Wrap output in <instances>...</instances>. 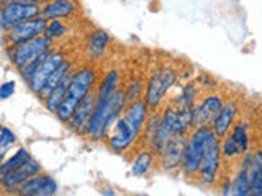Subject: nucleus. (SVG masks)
Segmentation results:
<instances>
[{
  "label": "nucleus",
  "mask_w": 262,
  "mask_h": 196,
  "mask_svg": "<svg viewBox=\"0 0 262 196\" xmlns=\"http://www.w3.org/2000/svg\"><path fill=\"white\" fill-rule=\"evenodd\" d=\"M159 125H161V118L158 116V114H154V116L144 125V128H146V136H147V139H149V141L154 137V134H156V131H158Z\"/></svg>",
  "instance_id": "7c9ffc66"
},
{
  "label": "nucleus",
  "mask_w": 262,
  "mask_h": 196,
  "mask_svg": "<svg viewBox=\"0 0 262 196\" xmlns=\"http://www.w3.org/2000/svg\"><path fill=\"white\" fill-rule=\"evenodd\" d=\"M251 165H252V157H246L243 162V167L237 174L234 183H233V194L237 196H246L251 194V180H249V172H251Z\"/></svg>",
  "instance_id": "4be33fe9"
},
{
  "label": "nucleus",
  "mask_w": 262,
  "mask_h": 196,
  "mask_svg": "<svg viewBox=\"0 0 262 196\" xmlns=\"http://www.w3.org/2000/svg\"><path fill=\"white\" fill-rule=\"evenodd\" d=\"M66 33H68V28H66V24L61 23L59 20H49L45 28V36L51 38L53 41L57 38H62Z\"/></svg>",
  "instance_id": "bb28decb"
},
{
  "label": "nucleus",
  "mask_w": 262,
  "mask_h": 196,
  "mask_svg": "<svg viewBox=\"0 0 262 196\" xmlns=\"http://www.w3.org/2000/svg\"><path fill=\"white\" fill-rule=\"evenodd\" d=\"M8 2H18V4H27V5L41 7V5H46L49 0H8Z\"/></svg>",
  "instance_id": "f704fd0d"
},
{
  "label": "nucleus",
  "mask_w": 262,
  "mask_h": 196,
  "mask_svg": "<svg viewBox=\"0 0 262 196\" xmlns=\"http://www.w3.org/2000/svg\"><path fill=\"white\" fill-rule=\"evenodd\" d=\"M185 144H187L185 134L172 136V139L167 142V145L164 147V151L161 152V155H162L161 163H162L164 168H166V170H176L177 167H180Z\"/></svg>",
  "instance_id": "f8f14e48"
},
{
  "label": "nucleus",
  "mask_w": 262,
  "mask_h": 196,
  "mask_svg": "<svg viewBox=\"0 0 262 196\" xmlns=\"http://www.w3.org/2000/svg\"><path fill=\"white\" fill-rule=\"evenodd\" d=\"M66 61V57H64V53L61 51H51L48 54V57L43 61V64L39 65L38 70L35 72V76L31 77V80L28 82V85H30V90L33 93H39L41 90H43L45 84H46V80L49 79V76L59 67V65Z\"/></svg>",
  "instance_id": "9d476101"
},
{
  "label": "nucleus",
  "mask_w": 262,
  "mask_h": 196,
  "mask_svg": "<svg viewBox=\"0 0 262 196\" xmlns=\"http://www.w3.org/2000/svg\"><path fill=\"white\" fill-rule=\"evenodd\" d=\"M71 70V62L69 61H64L59 67H57L51 76H49V79L46 80V84H45V87H43V90L38 93V96L41 98V100H46L48 98V95L53 92V90L61 84V80L66 77V74H68Z\"/></svg>",
  "instance_id": "5701e85b"
},
{
  "label": "nucleus",
  "mask_w": 262,
  "mask_h": 196,
  "mask_svg": "<svg viewBox=\"0 0 262 196\" xmlns=\"http://www.w3.org/2000/svg\"><path fill=\"white\" fill-rule=\"evenodd\" d=\"M236 111H237V108L234 103H226L216 114V118L213 119V133L216 134L218 139H223L228 134L229 128L233 125Z\"/></svg>",
  "instance_id": "a211bd4d"
},
{
  "label": "nucleus",
  "mask_w": 262,
  "mask_h": 196,
  "mask_svg": "<svg viewBox=\"0 0 262 196\" xmlns=\"http://www.w3.org/2000/svg\"><path fill=\"white\" fill-rule=\"evenodd\" d=\"M220 155H221V147H220V139L215 136L208 142L207 149H205L202 165H200V182L203 185H211L216 178V172L220 168Z\"/></svg>",
  "instance_id": "6e6552de"
},
{
  "label": "nucleus",
  "mask_w": 262,
  "mask_h": 196,
  "mask_svg": "<svg viewBox=\"0 0 262 196\" xmlns=\"http://www.w3.org/2000/svg\"><path fill=\"white\" fill-rule=\"evenodd\" d=\"M48 24V18H45L43 15H38V16H33V18L25 20L18 24L7 31L8 33V41L12 44H21V43H27V41L45 35V28Z\"/></svg>",
  "instance_id": "0eeeda50"
},
{
  "label": "nucleus",
  "mask_w": 262,
  "mask_h": 196,
  "mask_svg": "<svg viewBox=\"0 0 262 196\" xmlns=\"http://www.w3.org/2000/svg\"><path fill=\"white\" fill-rule=\"evenodd\" d=\"M139 136L138 131L129 125L125 118H118L115 121L113 126V134L108 137V145L113 152H123L136 141V137Z\"/></svg>",
  "instance_id": "9b49d317"
},
{
  "label": "nucleus",
  "mask_w": 262,
  "mask_h": 196,
  "mask_svg": "<svg viewBox=\"0 0 262 196\" xmlns=\"http://www.w3.org/2000/svg\"><path fill=\"white\" fill-rule=\"evenodd\" d=\"M0 128H2V125H0Z\"/></svg>",
  "instance_id": "4c0bfd02"
},
{
  "label": "nucleus",
  "mask_w": 262,
  "mask_h": 196,
  "mask_svg": "<svg viewBox=\"0 0 262 196\" xmlns=\"http://www.w3.org/2000/svg\"><path fill=\"white\" fill-rule=\"evenodd\" d=\"M154 165V155L149 151H143L138 154V157L135 159L133 163V174L136 177H143L149 172Z\"/></svg>",
  "instance_id": "393cba45"
},
{
  "label": "nucleus",
  "mask_w": 262,
  "mask_h": 196,
  "mask_svg": "<svg viewBox=\"0 0 262 196\" xmlns=\"http://www.w3.org/2000/svg\"><path fill=\"white\" fill-rule=\"evenodd\" d=\"M95 103H97V93L94 92V90H90V92L79 102L71 121L68 122L72 131L84 129V126L87 125V121L90 119V116H92V113L95 110Z\"/></svg>",
  "instance_id": "2eb2a0df"
},
{
  "label": "nucleus",
  "mask_w": 262,
  "mask_h": 196,
  "mask_svg": "<svg viewBox=\"0 0 262 196\" xmlns=\"http://www.w3.org/2000/svg\"><path fill=\"white\" fill-rule=\"evenodd\" d=\"M177 80V74L172 69H161L158 72L152 74V77L147 82V88H146V96L144 102L147 103L149 108H156L164 95L167 93V90L176 84Z\"/></svg>",
  "instance_id": "39448f33"
},
{
  "label": "nucleus",
  "mask_w": 262,
  "mask_h": 196,
  "mask_svg": "<svg viewBox=\"0 0 262 196\" xmlns=\"http://www.w3.org/2000/svg\"><path fill=\"white\" fill-rule=\"evenodd\" d=\"M39 7L36 5H27L18 2H8L0 10V30L10 31L15 24H18L28 18L39 15Z\"/></svg>",
  "instance_id": "423d86ee"
},
{
  "label": "nucleus",
  "mask_w": 262,
  "mask_h": 196,
  "mask_svg": "<svg viewBox=\"0 0 262 196\" xmlns=\"http://www.w3.org/2000/svg\"><path fill=\"white\" fill-rule=\"evenodd\" d=\"M51 49H53V39L41 35V36H36L27 41V43L13 44V47L10 49V59L15 67L21 70L25 65H28L31 61H35L38 56H41L46 51H51Z\"/></svg>",
  "instance_id": "20e7f679"
},
{
  "label": "nucleus",
  "mask_w": 262,
  "mask_h": 196,
  "mask_svg": "<svg viewBox=\"0 0 262 196\" xmlns=\"http://www.w3.org/2000/svg\"><path fill=\"white\" fill-rule=\"evenodd\" d=\"M15 141H16V137L12 129H8L5 126L0 128V149H8Z\"/></svg>",
  "instance_id": "c85d7f7f"
},
{
  "label": "nucleus",
  "mask_w": 262,
  "mask_h": 196,
  "mask_svg": "<svg viewBox=\"0 0 262 196\" xmlns=\"http://www.w3.org/2000/svg\"><path fill=\"white\" fill-rule=\"evenodd\" d=\"M5 151L7 149H0V165L4 163V159H5Z\"/></svg>",
  "instance_id": "c9c22d12"
},
{
  "label": "nucleus",
  "mask_w": 262,
  "mask_h": 196,
  "mask_svg": "<svg viewBox=\"0 0 262 196\" xmlns=\"http://www.w3.org/2000/svg\"><path fill=\"white\" fill-rule=\"evenodd\" d=\"M251 194H254V196H260L262 194V168H260V172L257 174V177L252 180Z\"/></svg>",
  "instance_id": "72a5a7b5"
},
{
  "label": "nucleus",
  "mask_w": 262,
  "mask_h": 196,
  "mask_svg": "<svg viewBox=\"0 0 262 196\" xmlns=\"http://www.w3.org/2000/svg\"><path fill=\"white\" fill-rule=\"evenodd\" d=\"M28 160H31V155L27 149H18L15 152L13 157H10L8 160H5L2 165H0V175H5V174H10V172L16 170L18 167H21L23 163H27Z\"/></svg>",
  "instance_id": "b1692460"
},
{
  "label": "nucleus",
  "mask_w": 262,
  "mask_h": 196,
  "mask_svg": "<svg viewBox=\"0 0 262 196\" xmlns=\"http://www.w3.org/2000/svg\"><path fill=\"white\" fill-rule=\"evenodd\" d=\"M15 93V82L8 80L5 84L0 85V100H8Z\"/></svg>",
  "instance_id": "473e14b6"
},
{
  "label": "nucleus",
  "mask_w": 262,
  "mask_h": 196,
  "mask_svg": "<svg viewBox=\"0 0 262 196\" xmlns=\"http://www.w3.org/2000/svg\"><path fill=\"white\" fill-rule=\"evenodd\" d=\"M39 172H41V165L36 160L31 159L27 163H23L21 167L10 172V174L0 175V185L7 188V190H15V188H18L25 180H28L30 177L39 174Z\"/></svg>",
  "instance_id": "4468645a"
},
{
  "label": "nucleus",
  "mask_w": 262,
  "mask_h": 196,
  "mask_svg": "<svg viewBox=\"0 0 262 196\" xmlns=\"http://www.w3.org/2000/svg\"><path fill=\"white\" fill-rule=\"evenodd\" d=\"M248 144H249L248 125L246 122H239L237 126H234L233 133L228 137H225L223 155H226V157H236V155L248 151Z\"/></svg>",
  "instance_id": "ddd939ff"
},
{
  "label": "nucleus",
  "mask_w": 262,
  "mask_h": 196,
  "mask_svg": "<svg viewBox=\"0 0 262 196\" xmlns=\"http://www.w3.org/2000/svg\"><path fill=\"white\" fill-rule=\"evenodd\" d=\"M0 2H8V0H0Z\"/></svg>",
  "instance_id": "e433bc0d"
},
{
  "label": "nucleus",
  "mask_w": 262,
  "mask_h": 196,
  "mask_svg": "<svg viewBox=\"0 0 262 196\" xmlns=\"http://www.w3.org/2000/svg\"><path fill=\"white\" fill-rule=\"evenodd\" d=\"M94 85H95V70L94 69L84 67L80 70L72 72V80L69 84L68 93H66L64 102L59 105V108L56 111L57 118H59L61 122L68 125L72 118L74 111L77 108L79 102L90 92V90H92Z\"/></svg>",
  "instance_id": "f03ea898"
},
{
  "label": "nucleus",
  "mask_w": 262,
  "mask_h": 196,
  "mask_svg": "<svg viewBox=\"0 0 262 196\" xmlns=\"http://www.w3.org/2000/svg\"><path fill=\"white\" fill-rule=\"evenodd\" d=\"M125 103L126 95L121 90H115L108 98H97L95 110L82 131L94 141H100L118 119V114L125 110Z\"/></svg>",
  "instance_id": "f257e3e1"
},
{
  "label": "nucleus",
  "mask_w": 262,
  "mask_h": 196,
  "mask_svg": "<svg viewBox=\"0 0 262 196\" xmlns=\"http://www.w3.org/2000/svg\"><path fill=\"white\" fill-rule=\"evenodd\" d=\"M57 191L56 180L48 174H36L18 186V193L23 196H51Z\"/></svg>",
  "instance_id": "1a4fd4ad"
},
{
  "label": "nucleus",
  "mask_w": 262,
  "mask_h": 196,
  "mask_svg": "<svg viewBox=\"0 0 262 196\" xmlns=\"http://www.w3.org/2000/svg\"><path fill=\"white\" fill-rule=\"evenodd\" d=\"M221 108H223V102H221L220 96H216V95L207 96L199 108H195L193 126L195 128L208 126V122H213V119L216 118V114L220 113Z\"/></svg>",
  "instance_id": "dca6fc26"
},
{
  "label": "nucleus",
  "mask_w": 262,
  "mask_h": 196,
  "mask_svg": "<svg viewBox=\"0 0 262 196\" xmlns=\"http://www.w3.org/2000/svg\"><path fill=\"white\" fill-rule=\"evenodd\" d=\"M108 43H110V38L103 30L94 31L92 35H90V38L87 41V46H85L90 59H100V57L105 54L106 47H108Z\"/></svg>",
  "instance_id": "aec40b11"
},
{
  "label": "nucleus",
  "mask_w": 262,
  "mask_h": 196,
  "mask_svg": "<svg viewBox=\"0 0 262 196\" xmlns=\"http://www.w3.org/2000/svg\"><path fill=\"white\" fill-rule=\"evenodd\" d=\"M115 90H118V72L110 70L97 90V98H108Z\"/></svg>",
  "instance_id": "a878e982"
},
{
  "label": "nucleus",
  "mask_w": 262,
  "mask_h": 196,
  "mask_svg": "<svg viewBox=\"0 0 262 196\" xmlns=\"http://www.w3.org/2000/svg\"><path fill=\"white\" fill-rule=\"evenodd\" d=\"M215 136L216 134L213 133V129H210V126H200L195 128L192 136L187 139L182 162H180V167L184 168L187 175H196L200 172L205 149Z\"/></svg>",
  "instance_id": "7ed1b4c3"
},
{
  "label": "nucleus",
  "mask_w": 262,
  "mask_h": 196,
  "mask_svg": "<svg viewBox=\"0 0 262 196\" xmlns=\"http://www.w3.org/2000/svg\"><path fill=\"white\" fill-rule=\"evenodd\" d=\"M147 103L143 102V100H135L131 102V105L125 110V114H123V118H125L131 126H133L138 133H141L143 126L146 125V118H147Z\"/></svg>",
  "instance_id": "6ab92c4d"
},
{
  "label": "nucleus",
  "mask_w": 262,
  "mask_h": 196,
  "mask_svg": "<svg viewBox=\"0 0 262 196\" xmlns=\"http://www.w3.org/2000/svg\"><path fill=\"white\" fill-rule=\"evenodd\" d=\"M195 96H196V90L193 88V85H187L182 92V96H180V100H179V105L180 106H190V105H193Z\"/></svg>",
  "instance_id": "c756f323"
},
{
  "label": "nucleus",
  "mask_w": 262,
  "mask_h": 196,
  "mask_svg": "<svg viewBox=\"0 0 262 196\" xmlns=\"http://www.w3.org/2000/svg\"><path fill=\"white\" fill-rule=\"evenodd\" d=\"M74 10H76L74 0H49L45 7H41L39 15H43L48 20H59L69 18Z\"/></svg>",
  "instance_id": "f3484780"
},
{
  "label": "nucleus",
  "mask_w": 262,
  "mask_h": 196,
  "mask_svg": "<svg viewBox=\"0 0 262 196\" xmlns=\"http://www.w3.org/2000/svg\"><path fill=\"white\" fill-rule=\"evenodd\" d=\"M71 80H72V72L69 70L68 74H66V77L61 80V84L57 85V87L53 90V92L48 95L46 100H45V106H46V110H48V111H51V113H56V111H57V108H59V105L64 102L66 93H68V88H69Z\"/></svg>",
  "instance_id": "412c9836"
},
{
  "label": "nucleus",
  "mask_w": 262,
  "mask_h": 196,
  "mask_svg": "<svg viewBox=\"0 0 262 196\" xmlns=\"http://www.w3.org/2000/svg\"><path fill=\"white\" fill-rule=\"evenodd\" d=\"M141 88H143V85H141V82L139 80H136V82H133V84H129V87H128V90H126V100L128 102H135V100H138V96H139V93H141Z\"/></svg>",
  "instance_id": "2f4dec72"
},
{
  "label": "nucleus",
  "mask_w": 262,
  "mask_h": 196,
  "mask_svg": "<svg viewBox=\"0 0 262 196\" xmlns=\"http://www.w3.org/2000/svg\"><path fill=\"white\" fill-rule=\"evenodd\" d=\"M51 51H53V49H51ZM51 51H46V53H43L41 56H38L35 61H31L28 65H25V67L20 70V72H21V77H23V80H27V82H30V80H31V77L35 76V72L38 70V67H39L41 64H43V61L46 59L48 54L51 53Z\"/></svg>",
  "instance_id": "cd10ccee"
}]
</instances>
